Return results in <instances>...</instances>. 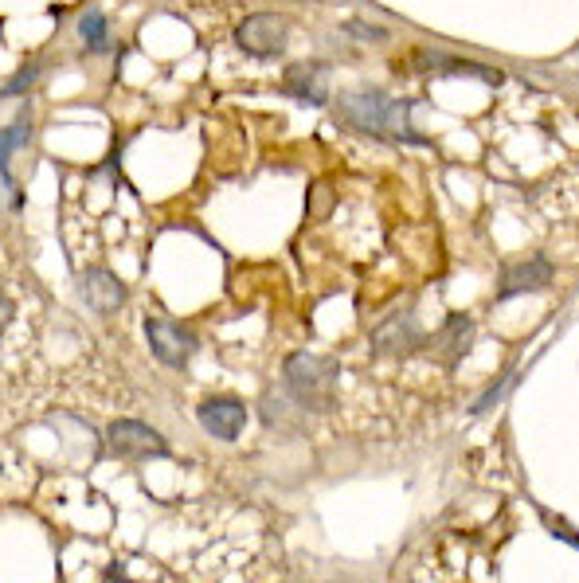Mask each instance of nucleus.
I'll use <instances>...</instances> for the list:
<instances>
[{
	"label": "nucleus",
	"instance_id": "nucleus-1",
	"mask_svg": "<svg viewBox=\"0 0 579 583\" xmlns=\"http://www.w3.org/2000/svg\"><path fill=\"white\" fill-rule=\"evenodd\" d=\"M419 102L396 98L380 87H357L337 94V118L353 126L357 134H368L376 141H396V145H427V137L411 130Z\"/></svg>",
	"mask_w": 579,
	"mask_h": 583
},
{
	"label": "nucleus",
	"instance_id": "nucleus-2",
	"mask_svg": "<svg viewBox=\"0 0 579 583\" xmlns=\"http://www.w3.org/2000/svg\"><path fill=\"white\" fill-rule=\"evenodd\" d=\"M282 384H286V400L294 407L325 415L333 407V396H337V360L294 353L282 368Z\"/></svg>",
	"mask_w": 579,
	"mask_h": 583
},
{
	"label": "nucleus",
	"instance_id": "nucleus-3",
	"mask_svg": "<svg viewBox=\"0 0 579 583\" xmlns=\"http://www.w3.org/2000/svg\"><path fill=\"white\" fill-rule=\"evenodd\" d=\"M235 44L251 59H278L290 44V20L282 12H255L235 28Z\"/></svg>",
	"mask_w": 579,
	"mask_h": 583
},
{
	"label": "nucleus",
	"instance_id": "nucleus-4",
	"mask_svg": "<svg viewBox=\"0 0 579 583\" xmlns=\"http://www.w3.org/2000/svg\"><path fill=\"white\" fill-rule=\"evenodd\" d=\"M106 447L114 458H169V443L149 427V423H137V419H114L106 427Z\"/></svg>",
	"mask_w": 579,
	"mask_h": 583
},
{
	"label": "nucleus",
	"instance_id": "nucleus-5",
	"mask_svg": "<svg viewBox=\"0 0 579 583\" xmlns=\"http://www.w3.org/2000/svg\"><path fill=\"white\" fill-rule=\"evenodd\" d=\"M145 341H149L153 357L169 368H184L196 353V333H188L169 317H145Z\"/></svg>",
	"mask_w": 579,
	"mask_h": 583
},
{
	"label": "nucleus",
	"instance_id": "nucleus-6",
	"mask_svg": "<svg viewBox=\"0 0 579 583\" xmlns=\"http://www.w3.org/2000/svg\"><path fill=\"white\" fill-rule=\"evenodd\" d=\"M196 419L212 439L235 443L243 435V427H247V404L239 396H212V400H204L196 407Z\"/></svg>",
	"mask_w": 579,
	"mask_h": 583
},
{
	"label": "nucleus",
	"instance_id": "nucleus-7",
	"mask_svg": "<svg viewBox=\"0 0 579 583\" xmlns=\"http://www.w3.org/2000/svg\"><path fill=\"white\" fill-rule=\"evenodd\" d=\"M423 325L415 321L411 310H400V314H392L376 333H372V345H376V353H384V357H411V353H419L423 349Z\"/></svg>",
	"mask_w": 579,
	"mask_h": 583
},
{
	"label": "nucleus",
	"instance_id": "nucleus-8",
	"mask_svg": "<svg viewBox=\"0 0 579 583\" xmlns=\"http://www.w3.org/2000/svg\"><path fill=\"white\" fill-rule=\"evenodd\" d=\"M282 94L298 98L302 106H325L329 102V63H321V59L294 63L282 75Z\"/></svg>",
	"mask_w": 579,
	"mask_h": 583
},
{
	"label": "nucleus",
	"instance_id": "nucleus-9",
	"mask_svg": "<svg viewBox=\"0 0 579 583\" xmlns=\"http://www.w3.org/2000/svg\"><path fill=\"white\" fill-rule=\"evenodd\" d=\"M470 345H474V321L466 314H454L443 321V329L435 333V337H427L423 341V349H431V357L446 364V368H454L458 360L470 353Z\"/></svg>",
	"mask_w": 579,
	"mask_h": 583
},
{
	"label": "nucleus",
	"instance_id": "nucleus-10",
	"mask_svg": "<svg viewBox=\"0 0 579 583\" xmlns=\"http://www.w3.org/2000/svg\"><path fill=\"white\" fill-rule=\"evenodd\" d=\"M415 67L423 75H470V79H482V83H505L501 71H493L486 63H470V59H458L450 51H435V47H419L415 51Z\"/></svg>",
	"mask_w": 579,
	"mask_h": 583
},
{
	"label": "nucleus",
	"instance_id": "nucleus-11",
	"mask_svg": "<svg viewBox=\"0 0 579 583\" xmlns=\"http://www.w3.org/2000/svg\"><path fill=\"white\" fill-rule=\"evenodd\" d=\"M79 294H83L87 310H94V314H114V310L126 306V282L102 267H90L79 278Z\"/></svg>",
	"mask_w": 579,
	"mask_h": 583
},
{
	"label": "nucleus",
	"instance_id": "nucleus-12",
	"mask_svg": "<svg viewBox=\"0 0 579 583\" xmlns=\"http://www.w3.org/2000/svg\"><path fill=\"white\" fill-rule=\"evenodd\" d=\"M548 282H552V263L544 255H533L525 263H513V267L501 270V278H497V302H509L513 294L544 290Z\"/></svg>",
	"mask_w": 579,
	"mask_h": 583
},
{
	"label": "nucleus",
	"instance_id": "nucleus-13",
	"mask_svg": "<svg viewBox=\"0 0 579 583\" xmlns=\"http://www.w3.org/2000/svg\"><path fill=\"white\" fill-rule=\"evenodd\" d=\"M28 137H32V118L28 114H20L16 122H8L0 130V196L12 200V204H20V196H16V180H12V165L8 161H12L16 149L28 145Z\"/></svg>",
	"mask_w": 579,
	"mask_h": 583
},
{
	"label": "nucleus",
	"instance_id": "nucleus-14",
	"mask_svg": "<svg viewBox=\"0 0 579 583\" xmlns=\"http://www.w3.org/2000/svg\"><path fill=\"white\" fill-rule=\"evenodd\" d=\"M79 36H83V44H87L90 55H106V51H110V20H106L98 8H87V12L79 16Z\"/></svg>",
	"mask_w": 579,
	"mask_h": 583
},
{
	"label": "nucleus",
	"instance_id": "nucleus-15",
	"mask_svg": "<svg viewBox=\"0 0 579 583\" xmlns=\"http://www.w3.org/2000/svg\"><path fill=\"white\" fill-rule=\"evenodd\" d=\"M513 384H517V368H505V372L493 380L490 388L482 392V400H474V407H470V411H474V415H486L490 407H497L501 400H505V392H509Z\"/></svg>",
	"mask_w": 579,
	"mask_h": 583
},
{
	"label": "nucleus",
	"instance_id": "nucleus-16",
	"mask_svg": "<svg viewBox=\"0 0 579 583\" xmlns=\"http://www.w3.org/2000/svg\"><path fill=\"white\" fill-rule=\"evenodd\" d=\"M40 71H44V63H40V59H32V63H28V67H24V71H20V75H16L8 87L0 90V98H16V94H24V90L32 87V79H36Z\"/></svg>",
	"mask_w": 579,
	"mask_h": 583
},
{
	"label": "nucleus",
	"instance_id": "nucleus-17",
	"mask_svg": "<svg viewBox=\"0 0 579 583\" xmlns=\"http://www.w3.org/2000/svg\"><path fill=\"white\" fill-rule=\"evenodd\" d=\"M345 36H353V40H384L388 32H384V28H368V24L349 20V24H345Z\"/></svg>",
	"mask_w": 579,
	"mask_h": 583
},
{
	"label": "nucleus",
	"instance_id": "nucleus-18",
	"mask_svg": "<svg viewBox=\"0 0 579 583\" xmlns=\"http://www.w3.org/2000/svg\"><path fill=\"white\" fill-rule=\"evenodd\" d=\"M12 321H16V302H12L8 294H0V333H4Z\"/></svg>",
	"mask_w": 579,
	"mask_h": 583
},
{
	"label": "nucleus",
	"instance_id": "nucleus-19",
	"mask_svg": "<svg viewBox=\"0 0 579 583\" xmlns=\"http://www.w3.org/2000/svg\"><path fill=\"white\" fill-rule=\"evenodd\" d=\"M114 583H130V580H114Z\"/></svg>",
	"mask_w": 579,
	"mask_h": 583
}]
</instances>
